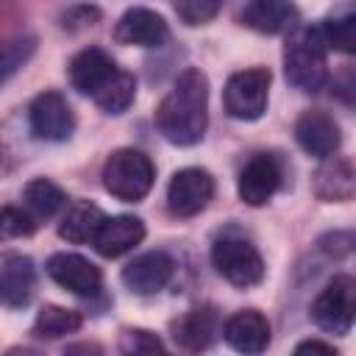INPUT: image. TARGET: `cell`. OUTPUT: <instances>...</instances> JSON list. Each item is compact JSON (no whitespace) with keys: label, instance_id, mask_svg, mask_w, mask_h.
I'll use <instances>...</instances> for the list:
<instances>
[{"label":"cell","instance_id":"cell-8","mask_svg":"<svg viewBox=\"0 0 356 356\" xmlns=\"http://www.w3.org/2000/svg\"><path fill=\"white\" fill-rule=\"evenodd\" d=\"M28 120H31L33 136L44 142H67L75 131V114L58 92L36 95L28 108Z\"/></svg>","mask_w":356,"mask_h":356},{"label":"cell","instance_id":"cell-29","mask_svg":"<svg viewBox=\"0 0 356 356\" xmlns=\"http://www.w3.org/2000/svg\"><path fill=\"white\" fill-rule=\"evenodd\" d=\"M120 348H122L125 353H156V350H164L161 339H159L156 334L145 331V328H131V331H125L122 339H120Z\"/></svg>","mask_w":356,"mask_h":356},{"label":"cell","instance_id":"cell-5","mask_svg":"<svg viewBox=\"0 0 356 356\" xmlns=\"http://www.w3.org/2000/svg\"><path fill=\"white\" fill-rule=\"evenodd\" d=\"M356 317V281L334 275L312 303V320L328 334H348Z\"/></svg>","mask_w":356,"mask_h":356},{"label":"cell","instance_id":"cell-15","mask_svg":"<svg viewBox=\"0 0 356 356\" xmlns=\"http://www.w3.org/2000/svg\"><path fill=\"white\" fill-rule=\"evenodd\" d=\"M120 67L111 61L108 53H103L100 47H86L81 50L72 61H70V83L86 95V97H95L108 81L111 75L117 72Z\"/></svg>","mask_w":356,"mask_h":356},{"label":"cell","instance_id":"cell-31","mask_svg":"<svg viewBox=\"0 0 356 356\" xmlns=\"http://www.w3.org/2000/svg\"><path fill=\"white\" fill-rule=\"evenodd\" d=\"M295 353H334L337 356V350H334V345H328V342H320V339H306V342H300L298 348H295Z\"/></svg>","mask_w":356,"mask_h":356},{"label":"cell","instance_id":"cell-26","mask_svg":"<svg viewBox=\"0 0 356 356\" xmlns=\"http://www.w3.org/2000/svg\"><path fill=\"white\" fill-rule=\"evenodd\" d=\"M317 28H320V36H323L325 47H337L342 53H353L356 50V17L353 14L325 19Z\"/></svg>","mask_w":356,"mask_h":356},{"label":"cell","instance_id":"cell-2","mask_svg":"<svg viewBox=\"0 0 356 356\" xmlns=\"http://www.w3.org/2000/svg\"><path fill=\"white\" fill-rule=\"evenodd\" d=\"M325 42L320 36V28H300L289 36L284 47V72L292 86L300 92H320L328 81V64H325Z\"/></svg>","mask_w":356,"mask_h":356},{"label":"cell","instance_id":"cell-14","mask_svg":"<svg viewBox=\"0 0 356 356\" xmlns=\"http://www.w3.org/2000/svg\"><path fill=\"white\" fill-rule=\"evenodd\" d=\"M145 239V222L131 214H117V217H103L92 245L100 256L117 259L128 250H134Z\"/></svg>","mask_w":356,"mask_h":356},{"label":"cell","instance_id":"cell-1","mask_svg":"<svg viewBox=\"0 0 356 356\" xmlns=\"http://www.w3.org/2000/svg\"><path fill=\"white\" fill-rule=\"evenodd\" d=\"M161 136L178 147L197 145L209 125V81L200 70H184L156 108Z\"/></svg>","mask_w":356,"mask_h":356},{"label":"cell","instance_id":"cell-21","mask_svg":"<svg viewBox=\"0 0 356 356\" xmlns=\"http://www.w3.org/2000/svg\"><path fill=\"white\" fill-rule=\"evenodd\" d=\"M103 211L100 206L89 203V200H78L67 209V214L61 217V225H58V236L67 239V242H75V245H83V242H92L100 222H103Z\"/></svg>","mask_w":356,"mask_h":356},{"label":"cell","instance_id":"cell-24","mask_svg":"<svg viewBox=\"0 0 356 356\" xmlns=\"http://www.w3.org/2000/svg\"><path fill=\"white\" fill-rule=\"evenodd\" d=\"M22 197H25V209H28L33 217H53V214L67 203L64 192H61L53 181H47V178L31 181V184L25 186Z\"/></svg>","mask_w":356,"mask_h":356},{"label":"cell","instance_id":"cell-11","mask_svg":"<svg viewBox=\"0 0 356 356\" xmlns=\"http://www.w3.org/2000/svg\"><path fill=\"white\" fill-rule=\"evenodd\" d=\"M295 139L298 145L314 156V159H328L337 153L339 147V125L331 114L320 111V108H312V111H303L295 122Z\"/></svg>","mask_w":356,"mask_h":356},{"label":"cell","instance_id":"cell-10","mask_svg":"<svg viewBox=\"0 0 356 356\" xmlns=\"http://www.w3.org/2000/svg\"><path fill=\"white\" fill-rule=\"evenodd\" d=\"M172 273H175V259L164 250H150L122 267V284L136 295H153L170 284Z\"/></svg>","mask_w":356,"mask_h":356},{"label":"cell","instance_id":"cell-4","mask_svg":"<svg viewBox=\"0 0 356 356\" xmlns=\"http://www.w3.org/2000/svg\"><path fill=\"white\" fill-rule=\"evenodd\" d=\"M211 264L214 270L234 286H253L264 278L261 253L242 236L225 234L211 245Z\"/></svg>","mask_w":356,"mask_h":356},{"label":"cell","instance_id":"cell-20","mask_svg":"<svg viewBox=\"0 0 356 356\" xmlns=\"http://www.w3.org/2000/svg\"><path fill=\"white\" fill-rule=\"evenodd\" d=\"M331 159V156H328ZM356 189L350 159H331L314 172V192L320 200H350Z\"/></svg>","mask_w":356,"mask_h":356},{"label":"cell","instance_id":"cell-23","mask_svg":"<svg viewBox=\"0 0 356 356\" xmlns=\"http://www.w3.org/2000/svg\"><path fill=\"white\" fill-rule=\"evenodd\" d=\"M136 97V78L125 70H117L111 75V81L92 97L106 114H122Z\"/></svg>","mask_w":356,"mask_h":356},{"label":"cell","instance_id":"cell-13","mask_svg":"<svg viewBox=\"0 0 356 356\" xmlns=\"http://www.w3.org/2000/svg\"><path fill=\"white\" fill-rule=\"evenodd\" d=\"M170 36V28L161 14L150 8H131L120 17L114 28V39L120 44H136V47H159Z\"/></svg>","mask_w":356,"mask_h":356},{"label":"cell","instance_id":"cell-3","mask_svg":"<svg viewBox=\"0 0 356 356\" xmlns=\"http://www.w3.org/2000/svg\"><path fill=\"white\" fill-rule=\"evenodd\" d=\"M156 178V167L153 161L134 147H120L114 150L106 164H103V186L108 195H114L117 200L125 203H136L142 200Z\"/></svg>","mask_w":356,"mask_h":356},{"label":"cell","instance_id":"cell-12","mask_svg":"<svg viewBox=\"0 0 356 356\" xmlns=\"http://www.w3.org/2000/svg\"><path fill=\"white\" fill-rule=\"evenodd\" d=\"M47 275L58 286H64V289H70L75 295H83V298L97 295L100 292V284H103L100 270L89 259H83L78 253H56V256H50Z\"/></svg>","mask_w":356,"mask_h":356},{"label":"cell","instance_id":"cell-19","mask_svg":"<svg viewBox=\"0 0 356 356\" xmlns=\"http://www.w3.org/2000/svg\"><path fill=\"white\" fill-rule=\"evenodd\" d=\"M298 8L292 0H250L242 8V22L259 33H281L292 28Z\"/></svg>","mask_w":356,"mask_h":356},{"label":"cell","instance_id":"cell-22","mask_svg":"<svg viewBox=\"0 0 356 356\" xmlns=\"http://www.w3.org/2000/svg\"><path fill=\"white\" fill-rule=\"evenodd\" d=\"M83 317L75 309L64 306H42L36 320H33V334L42 339H58L64 334H75L81 328Z\"/></svg>","mask_w":356,"mask_h":356},{"label":"cell","instance_id":"cell-6","mask_svg":"<svg viewBox=\"0 0 356 356\" xmlns=\"http://www.w3.org/2000/svg\"><path fill=\"white\" fill-rule=\"evenodd\" d=\"M267 95H270V70L253 67V70L234 72L228 78L225 92H222V103L234 120L253 122L264 114Z\"/></svg>","mask_w":356,"mask_h":356},{"label":"cell","instance_id":"cell-30","mask_svg":"<svg viewBox=\"0 0 356 356\" xmlns=\"http://www.w3.org/2000/svg\"><path fill=\"white\" fill-rule=\"evenodd\" d=\"M100 17L97 8H89V6H81V8H72L64 14V28H83V25H95V19Z\"/></svg>","mask_w":356,"mask_h":356},{"label":"cell","instance_id":"cell-27","mask_svg":"<svg viewBox=\"0 0 356 356\" xmlns=\"http://www.w3.org/2000/svg\"><path fill=\"white\" fill-rule=\"evenodd\" d=\"M33 231H36V217L31 211L17 206L0 209V239H19V236H31Z\"/></svg>","mask_w":356,"mask_h":356},{"label":"cell","instance_id":"cell-28","mask_svg":"<svg viewBox=\"0 0 356 356\" xmlns=\"http://www.w3.org/2000/svg\"><path fill=\"white\" fill-rule=\"evenodd\" d=\"M222 8V0H175V14L186 25H203L214 19Z\"/></svg>","mask_w":356,"mask_h":356},{"label":"cell","instance_id":"cell-18","mask_svg":"<svg viewBox=\"0 0 356 356\" xmlns=\"http://www.w3.org/2000/svg\"><path fill=\"white\" fill-rule=\"evenodd\" d=\"M220 331V320H217V312L203 306V309H189L186 314H181L175 323H172V339L186 348V350H203L214 342Z\"/></svg>","mask_w":356,"mask_h":356},{"label":"cell","instance_id":"cell-17","mask_svg":"<svg viewBox=\"0 0 356 356\" xmlns=\"http://www.w3.org/2000/svg\"><path fill=\"white\" fill-rule=\"evenodd\" d=\"M36 286V270L28 256H11L0 264V306L19 309L31 300Z\"/></svg>","mask_w":356,"mask_h":356},{"label":"cell","instance_id":"cell-16","mask_svg":"<svg viewBox=\"0 0 356 356\" xmlns=\"http://www.w3.org/2000/svg\"><path fill=\"white\" fill-rule=\"evenodd\" d=\"M222 334H225V342L239 353H261L270 345V323L256 309L231 314L222 325Z\"/></svg>","mask_w":356,"mask_h":356},{"label":"cell","instance_id":"cell-7","mask_svg":"<svg viewBox=\"0 0 356 356\" xmlns=\"http://www.w3.org/2000/svg\"><path fill=\"white\" fill-rule=\"evenodd\" d=\"M214 197V178L200 167L178 170L167 186V206L175 217H195L200 214L209 200Z\"/></svg>","mask_w":356,"mask_h":356},{"label":"cell","instance_id":"cell-9","mask_svg":"<svg viewBox=\"0 0 356 356\" xmlns=\"http://www.w3.org/2000/svg\"><path fill=\"white\" fill-rule=\"evenodd\" d=\"M281 181H284L281 161L273 153H256L242 167L239 181H236V189H239L242 203H248V206H264L278 192Z\"/></svg>","mask_w":356,"mask_h":356},{"label":"cell","instance_id":"cell-25","mask_svg":"<svg viewBox=\"0 0 356 356\" xmlns=\"http://www.w3.org/2000/svg\"><path fill=\"white\" fill-rule=\"evenodd\" d=\"M33 53H36V39L28 36V33L0 39V86H3L19 67H25Z\"/></svg>","mask_w":356,"mask_h":356}]
</instances>
